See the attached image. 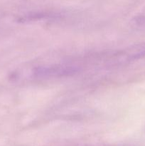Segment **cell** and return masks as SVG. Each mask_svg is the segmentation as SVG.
<instances>
[{"instance_id":"6da1fadb","label":"cell","mask_w":145,"mask_h":146,"mask_svg":"<svg viewBox=\"0 0 145 146\" xmlns=\"http://www.w3.org/2000/svg\"><path fill=\"white\" fill-rule=\"evenodd\" d=\"M77 71H78V69L75 66L55 65L36 67L34 68L32 74L34 75V78H49L71 75Z\"/></svg>"},{"instance_id":"7a4b0ae2","label":"cell","mask_w":145,"mask_h":146,"mask_svg":"<svg viewBox=\"0 0 145 146\" xmlns=\"http://www.w3.org/2000/svg\"><path fill=\"white\" fill-rule=\"evenodd\" d=\"M125 61H134L145 58V41L131 47L124 54Z\"/></svg>"}]
</instances>
